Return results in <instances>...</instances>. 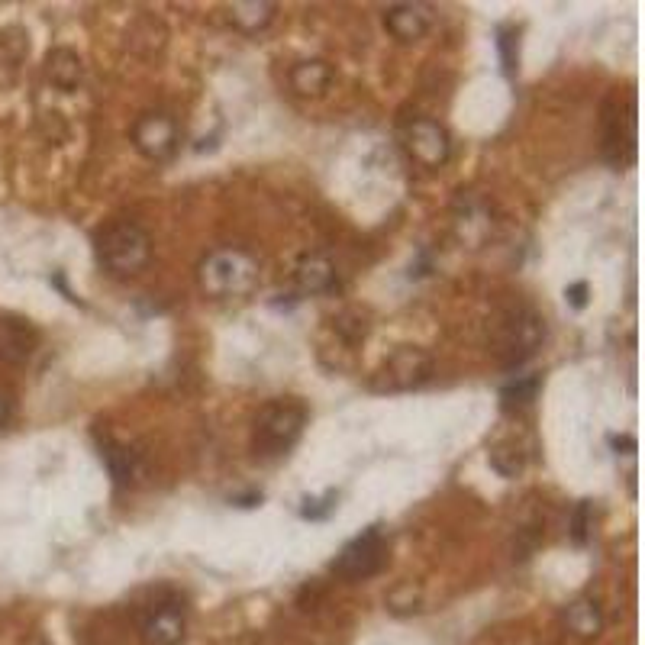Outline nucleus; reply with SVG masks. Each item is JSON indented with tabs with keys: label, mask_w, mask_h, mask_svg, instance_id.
Masks as SVG:
<instances>
[{
	"label": "nucleus",
	"mask_w": 645,
	"mask_h": 645,
	"mask_svg": "<svg viewBox=\"0 0 645 645\" xmlns=\"http://www.w3.org/2000/svg\"><path fill=\"white\" fill-rule=\"evenodd\" d=\"M307 426V410L294 400H275L255 417L252 429V449L258 458H278L294 449Z\"/></svg>",
	"instance_id": "f257e3e1"
},
{
	"label": "nucleus",
	"mask_w": 645,
	"mask_h": 645,
	"mask_svg": "<svg viewBox=\"0 0 645 645\" xmlns=\"http://www.w3.org/2000/svg\"><path fill=\"white\" fill-rule=\"evenodd\" d=\"M97 255L113 275H136L149 262V236L136 223H110L97 236Z\"/></svg>",
	"instance_id": "f03ea898"
},
{
	"label": "nucleus",
	"mask_w": 645,
	"mask_h": 645,
	"mask_svg": "<svg viewBox=\"0 0 645 645\" xmlns=\"http://www.w3.org/2000/svg\"><path fill=\"white\" fill-rule=\"evenodd\" d=\"M255 281H258V268L252 258L239 249H220L200 265V284H204V291L217 294V297L249 294L255 288Z\"/></svg>",
	"instance_id": "7ed1b4c3"
},
{
	"label": "nucleus",
	"mask_w": 645,
	"mask_h": 645,
	"mask_svg": "<svg viewBox=\"0 0 645 645\" xmlns=\"http://www.w3.org/2000/svg\"><path fill=\"white\" fill-rule=\"evenodd\" d=\"M542 336H546V326H542V320L533 310L529 307L510 310L504 323H500V339H497L500 362L507 368H520L526 358L536 355V349L542 346Z\"/></svg>",
	"instance_id": "20e7f679"
},
{
	"label": "nucleus",
	"mask_w": 645,
	"mask_h": 645,
	"mask_svg": "<svg viewBox=\"0 0 645 645\" xmlns=\"http://www.w3.org/2000/svg\"><path fill=\"white\" fill-rule=\"evenodd\" d=\"M384 558H387V536L381 526H371L362 536L346 542V549L333 562V575L342 581H365L371 575H378Z\"/></svg>",
	"instance_id": "39448f33"
},
{
	"label": "nucleus",
	"mask_w": 645,
	"mask_h": 645,
	"mask_svg": "<svg viewBox=\"0 0 645 645\" xmlns=\"http://www.w3.org/2000/svg\"><path fill=\"white\" fill-rule=\"evenodd\" d=\"M604 159L616 168H623L633 162L636 152V104L633 97H626V104L620 97H610V104L604 110Z\"/></svg>",
	"instance_id": "423d86ee"
},
{
	"label": "nucleus",
	"mask_w": 645,
	"mask_h": 645,
	"mask_svg": "<svg viewBox=\"0 0 645 645\" xmlns=\"http://www.w3.org/2000/svg\"><path fill=\"white\" fill-rule=\"evenodd\" d=\"M429 378V358L420 349H397L371 381L375 391H410Z\"/></svg>",
	"instance_id": "0eeeda50"
},
{
	"label": "nucleus",
	"mask_w": 645,
	"mask_h": 645,
	"mask_svg": "<svg viewBox=\"0 0 645 645\" xmlns=\"http://www.w3.org/2000/svg\"><path fill=\"white\" fill-rule=\"evenodd\" d=\"M407 149L426 168H439L449 162L452 142H449V133L436 120H413L407 129Z\"/></svg>",
	"instance_id": "6e6552de"
},
{
	"label": "nucleus",
	"mask_w": 645,
	"mask_h": 645,
	"mask_svg": "<svg viewBox=\"0 0 645 645\" xmlns=\"http://www.w3.org/2000/svg\"><path fill=\"white\" fill-rule=\"evenodd\" d=\"M133 142L149 159H168L178 146V126L165 113H146L133 123Z\"/></svg>",
	"instance_id": "1a4fd4ad"
},
{
	"label": "nucleus",
	"mask_w": 645,
	"mask_h": 645,
	"mask_svg": "<svg viewBox=\"0 0 645 645\" xmlns=\"http://www.w3.org/2000/svg\"><path fill=\"white\" fill-rule=\"evenodd\" d=\"M39 346V333L20 317H0V358L10 365L26 362Z\"/></svg>",
	"instance_id": "9d476101"
},
{
	"label": "nucleus",
	"mask_w": 645,
	"mask_h": 645,
	"mask_svg": "<svg viewBox=\"0 0 645 645\" xmlns=\"http://www.w3.org/2000/svg\"><path fill=\"white\" fill-rule=\"evenodd\" d=\"M184 616L175 604H159L142 623V642L146 645H181Z\"/></svg>",
	"instance_id": "9b49d317"
},
{
	"label": "nucleus",
	"mask_w": 645,
	"mask_h": 645,
	"mask_svg": "<svg viewBox=\"0 0 645 645\" xmlns=\"http://www.w3.org/2000/svg\"><path fill=\"white\" fill-rule=\"evenodd\" d=\"M384 26L397 39L413 42V39H420L429 30V13H426L423 4H394V7H387V13H384Z\"/></svg>",
	"instance_id": "f8f14e48"
},
{
	"label": "nucleus",
	"mask_w": 645,
	"mask_h": 645,
	"mask_svg": "<svg viewBox=\"0 0 645 645\" xmlns=\"http://www.w3.org/2000/svg\"><path fill=\"white\" fill-rule=\"evenodd\" d=\"M297 288L304 294H329L336 288V268L320 255H310L297 265Z\"/></svg>",
	"instance_id": "ddd939ff"
},
{
	"label": "nucleus",
	"mask_w": 645,
	"mask_h": 645,
	"mask_svg": "<svg viewBox=\"0 0 645 645\" xmlns=\"http://www.w3.org/2000/svg\"><path fill=\"white\" fill-rule=\"evenodd\" d=\"M46 75L59 91H75L81 84L84 68H81V59L71 49H52L49 59H46Z\"/></svg>",
	"instance_id": "4468645a"
},
{
	"label": "nucleus",
	"mask_w": 645,
	"mask_h": 645,
	"mask_svg": "<svg viewBox=\"0 0 645 645\" xmlns=\"http://www.w3.org/2000/svg\"><path fill=\"white\" fill-rule=\"evenodd\" d=\"M100 458L107 462L110 475H113V481H117V484H129L136 478V455L129 452L126 446H120V442H113V439L100 442Z\"/></svg>",
	"instance_id": "2eb2a0df"
},
{
	"label": "nucleus",
	"mask_w": 645,
	"mask_h": 645,
	"mask_svg": "<svg viewBox=\"0 0 645 645\" xmlns=\"http://www.w3.org/2000/svg\"><path fill=\"white\" fill-rule=\"evenodd\" d=\"M333 81V71L326 62H300L291 71V84L297 94H323Z\"/></svg>",
	"instance_id": "dca6fc26"
},
{
	"label": "nucleus",
	"mask_w": 645,
	"mask_h": 645,
	"mask_svg": "<svg viewBox=\"0 0 645 645\" xmlns=\"http://www.w3.org/2000/svg\"><path fill=\"white\" fill-rule=\"evenodd\" d=\"M229 17L246 33H258L275 20V4H258V0H249V4H233Z\"/></svg>",
	"instance_id": "f3484780"
},
{
	"label": "nucleus",
	"mask_w": 645,
	"mask_h": 645,
	"mask_svg": "<svg viewBox=\"0 0 645 645\" xmlns=\"http://www.w3.org/2000/svg\"><path fill=\"white\" fill-rule=\"evenodd\" d=\"M565 623L571 633H578V636H597L600 626H604V616H600V607L594 600H578L575 607H568Z\"/></svg>",
	"instance_id": "a211bd4d"
},
{
	"label": "nucleus",
	"mask_w": 645,
	"mask_h": 645,
	"mask_svg": "<svg viewBox=\"0 0 645 645\" xmlns=\"http://www.w3.org/2000/svg\"><path fill=\"white\" fill-rule=\"evenodd\" d=\"M536 394H539V378H516L513 384H507L504 391H500V400H504L507 410H513V407L533 404Z\"/></svg>",
	"instance_id": "6ab92c4d"
},
{
	"label": "nucleus",
	"mask_w": 645,
	"mask_h": 645,
	"mask_svg": "<svg viewBox=\"0 0 645 645\" xmlns=\"http://www.w3.org/2000/svg\"><path fill=\"white\" fill-rule=\"evenodd\" d=\"M336 510V491H329V494H323V497H307L304 500V510H300V516L304 520H326L329 513Z\"/></svg>",
	"instance_id": "aec40b11"
},
{
	"label": "nucleus",
	"mask_w": 645,
	"mask_h": 645,
	"mask_svg": "<svg viewBox=\"0 0 645 645\" xmlns=\"http://www.w3.org/2000/svg\"><path fill=\"white\" fill-rule=\"evenodd\" d=\"M571 536H575L578 546H587V539H591V504H584L575 510V520H571Z\"/></svg>",
	"instance_id": "412c9836"
},
{
	"label": "nucleus",
	"mask_w": 645,
	"mask_h": 645,
	"mask_svg": "<svg viewBox=\"0 0 645 645\" xmlns=\"http://www.w3.org/2000/svg\"><path fill=\"white\" fill-rule=\"evenodd\" d=\"M497 46H500V59H504V71H507V75H513V71H516V33L513 30H500Z\"/></svg>",
	"instance_id": "4be33fe9"
},
{
	"label": "nucleus",
	"mask_w": 645,
	"mask_h": 645,
	"mask_svg": "<svg viewBox=\"0 0 645 645\" xmlns=\"http://www.w3.org/2000/svg\"><path fill=\"white\" fill-rule=\"evenodd\" d=\"M565 297H568V304H571V307H578V310H581V307L587 304V284H584V281L571 284V288L565 291Z\"/></svg>",
	"instance_id": "5701e85b"
},
{
	"label": "nucleus",
	"mask_w": 645,
	"mask_h": 645,
	"mask_svg": "<svg viewBox=\"0 0 645 645\" xmlns=\"http://www.w3.org/2000/svg\"><path fill=\"white\" fill-rule=\"evenodd\" d=\"M7 420H10V404H7L4 397H0V426H4Z\"/></svg>",
	"instance_id": "b1692460"
}]
</instances>
